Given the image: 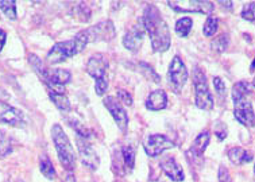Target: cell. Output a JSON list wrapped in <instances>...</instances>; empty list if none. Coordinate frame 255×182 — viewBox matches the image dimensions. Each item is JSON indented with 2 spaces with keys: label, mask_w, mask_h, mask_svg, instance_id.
I'll return each instance as SVG.
<instances>
[{
  "label": "cell",
  "mask_w": 255,
  "mask_h": 182,
  "mask_svg": "<svg viewBox=\"0 0 255 182\" xmlns=\"http://www.w3.org/2000/svg\"><path fill=\"white\" fill-rule=\"evenodd\" d=\"M141 20L145 27V33L150 36L153 50L157 53L168 50L170 47V31L166 22L159 14L158 8L153 4L147 5Z\"/></svg>",
  "instance_id": "6da1fadb"
},
{
  "label": "cell",
  "mask_w": 255,
  "mask_h": 182,
  "mask_svg": "<svg viewBox=\"0 0 255 182\" xmlns=\"http://www.w3.org/2000/svg\"><path fill=\"white\" fill-rule=\"evenodd\" d=\"M51 137H53V142L56 145V150L61 166L67 172L72 173L76 169V155H74V150L72 147L69 138L64 132L60 124H54L53 126V128H51Z\"/></svg>",
  "instance_id": "7a4b0ae2"
},
{
  "label": "cell",
  "mask_w": 255,
  "mask_h": 182,
  "mask_svg": "<svg viewBox=\"0 0 255 182\" xmlns=\"http://www.w3.org/2000/svg\"><path fill=\"white\" fill-rule=\"evenodd\" d=\"M194 103L200 109L211 111L214 108V99L209 92L208 84L205 80L204 72L200 69V66H194Z\"/></svg>",
  "instance_id": "3957f363"
},
{
  "label": "cell",
  "mask_w": 255,
  "mask_h": 182,
  "mask_svg": "<svg viewBox=\"0 0 255 182\" xmlns=\"http://www.w3.org/2000/svg\"><path fill=\"white\" fill-rule=\"evenodd\" d=\"M168 80L169 85L173 88L176 93H179L188 81V69L180 56H174L172 58V62L169 65Z\"/></svg>",
  "instance_id": "277c9868"
},
{
  "label": "cell",
  "mask_w": 255,
  "mask_h": 182,
  "mask_svg": "<svg viewBox=\"0 0 255 182\" xmlns=\"http://www.w3.org/2000/svg\"><path fill=\"white\" fill-rule=\"evenodd\" d=\"M78 51V47L76 45V40H65V42H58L51 47V50L47 53V61L50 64H60L67 58L76 56Z\"/></svg>",
  "instance_id": "5b68a950"
},
{
  "label": "cell",
  "mask_w": 255,
  "mask_h": 182,
  "mask_svg": "<svg viewBox=\"0 0 255 182\" xmlns=\"http://www.w3.org/2000/svg\"><path fill=\"white\" fill-rule=\"evenodd\" d=\"M174 147V142L172 139H169L168 137L165 135H161V134H153L146 139L145 145H143V148H145V152L147 154L148 157H158L161 155L163 151L166 150H170Z\"/></svg>",
  "instance_id": "8992f818"
},
{
  "label": "cell",
  "mask_w": 255,
  "mask_h": 182,
  "mask_svg": "<svg viewBox=\"0 0 255 182\" xmlns=\"http://www.w3.org/2000/svg\"><path fill=\"white\" fill-rule=\"evenodd\" d=\"M76 142L82 165L87 166L88 169H91V170H96L97 167H99V165H100V159H99V155H97V152L95 151L92 145L89 143V139L77 135Z\"/></svg>",
  "instance_id": "52a82bcc"
},
{
  "label": "cell",
  "mask_w": 255,
  "mask_h": 182,
  "mask_svg": "<svg viewBox=\"0 0 255 182\" xmlns=\"http://www.w3.org/2000/svg\"><path fill=\"white\" fill-rule=\"evenodd\" d=\"M89 42H99V40H111L115 38V26L111 20H104L97 25L85 29Z\"/></svg>",
  "instance_id": "ba28073f"
},
{
  "label": "cell",
  "mask_w": 255,
  "mask_h": 182,
  "mask_svg": "<svg viewBox=\"0 0 255 182\" xmlns=\"http://www.w3.org/2000/svg\"><path fill=\"white\" fill-rule=\"evenodd\" d=\"M234 116L240 124L245 127H255V113L251 101L247 99H239L234 101Z\"/></svg>",
  "instance_id": "9c48e42d"
},
{
  "label": "cell",
  "mask_w": 255,
  "mask_h": 182,
  "mask_svg": "<svg viewBox=\"0 0 255 182\" xmlns=\"http://www.w3.org/2000/svg\"><path fill=\"white\" fill-rule=\"evenodd\" d=\"M104 106L107 108L109 113L112 115V117L116 121L117 127L122 130V131H126L128 126V116L127 112L124 109V107L122 106V103L119 101V99L113 96H107L104 100Z\"/></svg>",
  "instance_id": "30bf717a"
},
{
  "label": "cell",
  "mask_w": 255,
  "mask_h": 182,
  "mask_svg": "<svg viewBox=\"0 0 255 182\" xmlns=\"http://www.w3.org/2000/svg\"><path fill=\"white\" fill-rule=\"evenodd\" d=\"M143 34H145V27L142 25V20L139 19V25L133 26V29L126 33V36L123 38V45L127 50L135 51L139 50V47L142 45Z\"/></svg>",
  "instance_id": "8fae6325"
},
{
  "label": "cell",
  "mask_w": 255,
  "mask_h": 182,
  "mask_svg": "<svg viewBox=\"0 0 255 182\" xmlns=\"http://www.w3.org/2000/svg\"><path fill=\"white\" fill-rule=\"evenodd\" d=\"M188 7H177L172 1H168L170 8H173L176 12H199L204 15H211L214 11V3L212 1H201V0H190L186 1Z\"/></svg>",
  "instance_id": "7c38bea8"
},
{
  "label": "cell",
  "mask_w": 255,
  "mask_h": 182,
  "mask_svg": "<svg viewBox=\"0 0 255 182\" xmlns=\"http://www.w3.org/2000/svg\"><path fill=\"white\" fill-rule=\"evenodd\" d=\"M0 121L10 126H21L23 123V113L5 101H0Z\"/></svg>",
  "instance_id": "4fadbf2b"
},
{
  "label": "cell",
  "mask_w": 255,
  "mask_h": 182,
  "mask_svg": "<svg viewBox=\"0 0 255 182\" xmlns=\"http://www.w3.org/2000/svg\"><path fill=\"white\" fill-rule=\"evenodd\" d=\"M108 61L103 54H96L89 58L87 64V72L88 74L93 77L95 80H100V78H106V73H107Z\"/></svg>",
  "instance_id": "5bb4252c"
},
{
  "label": "cell",
  "mask_w": 255,
  "mask_h": 182,
  "mask_svg": "<svg viewBox=\"0 0 255 182\" xmlns=\"http://www.w3.org/2000/svg\"><path fill=\"white\" fill-rule=\"evenodd\" d=\"M161 169L163 170V173L168 176L172 181L174 182H181L184 181L185 174L184 170L181 169L177 161L174 159L173 157H165L162 158L161 161Z\"/></svg>",
  "instance_id": "9a60e30c"
},
{
  "label": "cell",
  "mask_w": 255,
  "mask_h": 182,
  "mask_svg": "<svg viewBox=\"0 0 255 182\" xmlns=\"http://www.w3.org/2000/svg\"><path fill=\"white\" fill-rule=\"evenodd\" d=\"M168 106V96L162 89H157V91L151 92L148 95L147 100H146V108L150 111H162Z\"/></svg>",
  "instance_id": "2e32d148"
},
{
  "label": "cell",
  "mask_w": 255,
  "mask_h": 182,
  "mask_svg": "<svg viewBox=\"0 0 255 182\" xmlns=\"http://www.w3.org/2000/svg\"><path fill=\"white\" fill-rule=\"evenodd\" d=\"M209 143V132L203 131L200 132L197 138L194 139L193 145L189 150V154H192V157L194 159H200V162L203 161V155H204L205 150H207V146Z\"/></svg>",
  "instance_id": "e0dca14e"
},
{
  "label": "cell",
  "mask_w": 255,
  "mask_h": 182,
  "mask_svg": "<svg viewBox=\"0 0 255 182\" xmlns=\"http://www.w3.org/2000/svg\"><path fill=\"white\" fill-rule=\"evenodd\" d=\"M228 158L234 165H245L247 162L253 161V155L246 151L242 147H234L228 151Z\"/></svg>",
  "instance_id": "ac0fdd59"
},
{
  "label": "cell",
  "mask_w": 255,
  "mask_h": 182,
  "mask_svg": "<svg viewBox=\"0 0 255 182\" xmlns=\"http://www.w3.org/2000/svg\"><path fill=\"white\" fill-rule=\"evenodd\" d=\"M49 96L62 113H67V112L71 111V101L64 93H56V92L49 91Z\"/></svg>",
  "instance_id": "d6986e66"
},
{
  "label": "cell",
  "mask_w": 255,
  "mask_h": 182,
  "mask_svg": "<svg viewBox=\"0 0 255 182\" xmlns=\"http://www.w3.org/2000/svg\"><path fill=\"white\" fill-rule=\"evenodd\" d=\"M192 26H193V20L192 18H181L176 22V26H174V30L179 34L180 36L182 38H186L189 36V33L192 30Z\"/></svg>",
  "instance_id": "ffe728a7"
},
{
  "label": "cell",
  "mask_w": 255,
  "mask_h": 182,
  "mask_svg": "<svg viewBox=\"0 0 255 182\" xmlns=\"http://www.w3.org/2000/svg\"><path fill=\"white\" fill-rule=\"evenodd\" d=\"M122 158L124 162V167L128 173L133 172L135 165V148L133 146H124L122 148Z\"/></svg>",
  "instance_id": "44dd1931"
},
{
  "label": "cell",
  "mask_w": 255,
  "mask_h": 182,
  "mask_svg": "<svg viewBox=\"0 0 255 182\" xmlns=\"http://www.w3.org/2000/svg\"><path fill=\"white\" fill-rule=\"evenodd\" d=\"M250 93V84L246 81H239L232 86V100H239L245 99Z\"/></svg>",
  "instance_id": "7402d4cb"
},
{
  "label": "cell",
  "mask_w": 255,
  "mask_h": 182,
  "mask_svg": "<svg viewBox=\"0 0 255 182\" xmlns=\"http://www.w3.org/2000/svg\"><path fill=\"white\" fill-rule=\"evenodd\" d=\"M39 167H41L42 174H43L47 180H54V178H56V170H54V166H53V163H51V161L46 157V155H42Z\"/></svg>",
  "instance_id": "603a6c76"
},
{
  "label": "cell",
  "mask_w": 255,
  "mask_h": 182,
  "mask_svg": "<svg viewBox=\"0 0 255 182\" xmlns=\"http://www.w3.org/2000/svg\"><path fill=\"white\" fill-rule=\"evenodd\" d=\"M0 10L8 19H16V3L14 0H0Z\"/></svg>",
  "instance_id": "cb8c5ba5"
},
{
  "label": "cell",
  "mask_w": 255,
  "mask_h": 182,
  "mask_svg": "<svg viewBox=\"0 0 255 182\" xmlns=\"http://www.w3.org/2000/svg\"><path fill=\"white\" fill-rule=\"evenodd\" d=\"M139 71L142 72V74L147 80H151L154 82H159L161 81V77L158 76V73L154 71L153 66H150L146 62H139Z\"/></svg>",
  "instance_id": "d4e9b609"
},
{
  "label": "cell",
  "mask_w": 255,
  "mask_h": 182,
  "mask_svg": "<svg viewBox=\"0 0 255 182\" xmlns=\"http://www.w3.org/2000/svg\"><path fill=\"white\" fill-rule=\"evenodd\" d=\"M228 42H230L228 36H227V34H221V36H216V38L211 42V46H212V49H214V50L219 51V53H223V51L227 49Z\"/></svg>",
  "instance_id": "484cf974"
},
{
  "label": "cell",
  "mask_w": 255,
  "mask_h": 182,
  "mask_svg": "<svg viewBox=\"0 0 255 182\" xmlns=\"http://www.w3.org/2000/svg\"><path fill=\"white\" fill-rule=\"evenodd\" d=\"M218 19L216 18H212L209 16L208 19L205 20L204 27H203V33H204L205 36H212L218 31Z\"/></svg>",
  "instance_id": "4316f807"
},
{
  "label": "cell",
  "mask_w": 255,
  "mask_h": 182,
  "mask_svg": "<svg viewBox=\"0 0 255 182\" xmlns=\"http://www.w3.org/2000/svg\"><path fill=\"white\" fill-rule=\"evenodd\" d=\"M242 18L249 22L255 20V3H246L242 10Z\"/></svg>",
  "instance_id": "83f0119b"
},
{
  "label": "cell",
  "mask_w": 255,
  "mask_h": 182,
  "mask_svg": "<svg viewBox=\"0 0 255 182\" xmlns=\"http://www.w3.org/2000/svg\"><path fill=\"white\" fill-rule=\"evenodd\" d=\"M74 40H76V45L78 47V51H82L85 49V46L88 45V36L85 30H81L80 33H77L76 36H74Z\"/></svg>",
  "instance_id": "f1b7e54d"
},
{
  "label": "cell",
  "mask_w": 255,
  "mask_h": 182,
  "mask_svg": "<svg viewBox=\"0 0 255 182\" xmlns=\"http://www.w3.org/2000/svg\"><path fill=\"white\" fill-rule=\"evenodd\" d=\"M214 86H215V91H216V93H218L220 97L225 96V84H224V81L221 80L220 77H215Z\"/></svg>",
  "instance_id": "f546056e"
},
{
  "label": "cell",
  "mask_w": 255,
  "mask_h": 182,
  "mask_svg": "<svg viewBox=\"0 0 255 182\" xmlns=\"http://www.w3.org/2000/svg\"><path fill=\"white\" fill-rule=\"evenodd\" d=\"M117 99H119L120 103L126 104V106H133V97H131V95L127 91H124V89L117 91Z\"/></svg>",
  "instance_id": "4dcf8cb0"
},
{
  "label": "cell",
  "mask_w": 255,
  "mask_h": 182,
  "mask_svg": "<svg viewBox=\"0 0 255 182\" xmlns=\"http://www.w3.org/2000/svg\"><path fill=\"white\" fill-rule=\"evenodd\" d=\"M108 88V80L107 77L106 78H100V80H96V84H95V89H96V93L99 96H102L106 93Z\"/></svg>",
  "instance_id": "1f68e13d"
},
{
  "label": "cell",
  "mask_w": 255,
  "mask_h": 182,
  "mask_svg": "<svg viewBox=\"0 0 255 182\" xmlns=\"http://www.w3.org/2000/svg\"><path fill=\"white\" fill-rule=\"evenodd\" d=\"M218 180H219V182H232L230 170H228L227 167L220 166L219 173H218Z\"/></svg>",
  "instance_id": "d6a6232c"
},
{
  "label": "cell",
  "mask_w": 255,
  "mask_h": 182,
  "mask_svg": "<svg viewBox=\"0 0 255 182\" xmlns=\"http://www.w3.org/2000/svg\"><path fill=\"white\" fill-rule=\"evenodd\" d=\"M5 40H7V34H5L4 30L0 29V51L3 50V47L5 45Z\"/></svg>",
  "instance_id": "836d02e7"
},
{
  "label": "cell",
  "mask_w": 255,
  "mask_h": 182,
  "mask_svg": "<svg viewBox=\"0 0 255 182\" xmlns=\"http://www.w3.org/2000/svg\"><path fill=\"white\" fill-rule=\"evenodd\" d=\"M64 182H76V177H74V174L69 173L67 177H65V180H64Z\"/></svg>",
  "instance_id": "e575fe53"
},
{
  "label": "cell",
  "mask_w": 255,
  "mask_h": 182,
  "mask_svg": "<svg viewBox=\"0 0 255 182\" xmlns=\"http://www.w3.org/2000/svg\"><path fill=\"white\" fill-rule=\"evenodd\" d=\"M219 4H221V7H227V8H232V1H219Z\"/></svg>",
  "instance_id": "d590c367"
},
{
  "label": "cell",
  "mask_w": 255,
  "mask_h": 182,
  "mask_svg": "<svg viewBox=\"0 0 255 182\" xmlns=\"http://www.w3.org/2000/svg\"><path fill=\"white\" fill-rule=\"evenodd\" d=\"M250 71H251V72H254V71H255V58H254V60H253V62H251Z\"/></svg>",
  "instance_id": "8d00e7d4"
},
{
  "label": "cell",
  "mask_w": 255,
  "mask_h": 182,
  "mask_svg": "<svg viewBox=\"0 0 255 182\" xmlns=\"http://www.w3.org/2000/svg\"><path fill=\"white\" fill-rule=\"evenodd\" d=\"M253 85L255 86V78H254V80H253Z\"/></svg>",
  "instance_id": "74e56055"
},
{
  "label": "cell",
  "mask_w": 255,
  "mask_h": 182,
  "mask_svg": "<svg viewBox=\"0 0 255 182\" xmlns=\"http://www.w3.org/2000/svg\"><path fill=\"white\" fill-rule=\"evenodd\" d=\"M153 182H163V181H153Z\"/></svg>",
  "instance_id": "f35d334b"
},
{
  "label": "cell",
  "mask_w": 255,
  "mask_h": 182,
  "mask_svg": "<svg viewBox=\"0 0 255 182\" xmlns=\"http://www.w3.org/2000/svg\"><path fill=\"white\" fill-rule=\"evenodd\" d=\"M254 173H255V166H254Z\"/></svg>",
  "instance_id": "ab89813d"
},
{
  "label": "cell",
  "mask_w": 255,
  "mask_h": 182,
  "mask_svg": "<svg viewBox=\"0 0 255 182\" xmlns=\"http://www.w3.org/2000/svg\"><path fill=\"white\" fill-rule=\"evenodd\" d=\"M19 182H23V181H19Z\"/></svg>",
  "instance_id": "60d3db41"
}]
</instances>
